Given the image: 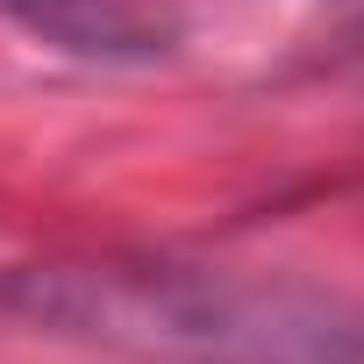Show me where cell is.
<instances>
[{"instance_id":"cell-1","label":"cell","mask_w":364,"mask_h":364,"mask_svg":"<svg viewBox=\"0 0 364 364\" xmlns=\"http://www.w3.org/2000/svg\"><path fill=\"white\" fill-rule=\"evenodd\" d=\"M0 314L122 364H364L350 293L186 257L15 264L0 272Z\"/></svg>"},{"instance_id":"cell-2","label":"cell","mask_w":364,"mask_h":364,"mask_svg":"<svg viewBox=\"0 0 364 364\" xmlns=\"http://www.w3.org/2000/svg\"><path fill=\"white\" fill-rule=\"evenodd\" d=\"M0 22H22L79 58H150L171 36L150 0H0Z\"/></svg>"}]
</instances>
